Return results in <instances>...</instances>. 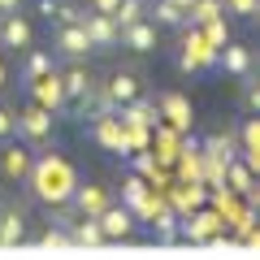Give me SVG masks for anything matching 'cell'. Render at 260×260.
<instances>
[{
  "label": "cell",
  "mask_w": 260,
  "mask_h": 260,
  "mask_svg": "<svg viewBox=\"0 0 260 260\" xmlns=\"http://www.w3.org/2000/svg\"><path fill=\"white\" fill-rule=\"evenodd\" d=\"M30 182H35V200H44V204L61 208L70 204V195H74V169L65 165L61 156H44V160H30Z\"/></svg>",
  "instance_id": "6da1fadb"
},
{
  "label": "cell",
  "mask_w": 260,
  "mask_h": 260,
  "mask_svg": "<svg viewBox=\"0 0 260 260\" xmlns=\"http://www.w3.org/2000/svg\"><path fill=\"white\" fill-rule=\"evenodd\" d=\"M95 221H100L104 243H126L130 230H135V217H130L126 204H104L100 213H95Z\"/></svg>",
  "instance_id": "7a4b0ae2"
},
{
  "label": "cell",
  "mask_w": 260,
  "mask_h": 260,
  "mask_svg": "<svg viewBox=\"0 0 260 260\" xmlns=\"http://www.w3.org/2000/svg\"><path fill=\"white\" fill-rule=\"evenodd\" d=\"M52 117H56V113H48L44 104H26V109L18 113V126H13V130H18L26 143H44L48 135H52Z\"/></svg>",
  "instance_id": "3957f363"
},
{
  "label": "cell",
  "mask_w": 260,
  "mask_h": 260,
  "mask_svg": "<svg viewBox=\"0 0 260 260\" xmlns=\"http://www.w3.org/2000/svg\"><path fill=\"white\" fill-rule=\"evenodd\" d=\"M52 48H56L61 56H70V61H83L87 52H95V48H91V39H87V30H83V22H70V26H61V22H56Z\"/></svg>",
  "instance_id": "277c9868"
},
{
  "label": "cell",
  "mask_w": 260,
  "mask_h": 260,
  "mask_svg": "<svg viewBox=\"0 0 260 260\" xmlns=\"http://www.w3.org/2000/svg\"><path fill=\"white\" fill-rule=\"evenodd\" d=\"M100 87V95L113 104V109H121L126 100H135V95L143 91V83H139V74H130V70H117V74H109L104 83H95Z\"/></svg>",
  "instance_id": "5b68a950"
},
{
  "label": "cell",
  "mask_w": 260,
  "mask_h": 260,
  "mask_svg": "<svg viewBox=\"0 0 260 260\" xmlns=\"http://www.w3.org/2000/svg\"><path fill=\"white\" fill-rule=\"evenodd\" d=\"M156 30L160 26H152L148 18H139V22H130V26L117 30V44L130 48V52H139V56H148V52H156V39H160Z\"/></svg>",
  "instance_id": "8992f818"
},
{
  "label": "cell",
  "mask_w": 260,
  "mask_h": 260,
  "mask_svg": "<svg viewBox=\"0 0 260 260\" xmlns=\"http://www.w3.org/2000/svg\"><path fill=\"white\" fill-rule=\"evenodd\" d=\"M30 148L26 143H5L0 148V178H9V182H22V178L30 174Z\"/></svg>",
  "instance_id": "52a82bcc"
},
{
  "label": "cell",
  "mask_w": 260,
  "mask_h": 260,
  "mask_svg": "<svg viewBox=\"0 0 260 260\" xmlns=\"http://www.w3.org/2000/svg\"><path fill=\"white\" fill-rule=\"evenodd\" d=\"M30 91H35V104H44L48 113H61L65 109V91H61V74H56V70L30 78Z\"/></svg>",
  "instance_id": "ba28073f"
},
{
  "label": "cell",
  "mask_w": 260,
  "mask_h": 260,
  "mask_svg": "<svg viewBox=\"0 0 260 260\" xmlns=\"http://www.w3.org/2000/svg\"><path fill=\"white\" fill-rule=\"evenodd\" d=\"M83 30L87 39H91V48H100V52H109V48H117V26H113L109 13H83Z\"/></svg>",
  "instance_id": "9c48e42d"
},
{
  "label": "cell",
  "mask_w": 260,
  "mask_h": 260,
  "mask_svg": "<svg viewBox=\"0 0 260 260\" xmlns=\"http://www.w3.org/2000/svg\"><path fill=\"white\" fill-rule=\"evenodd\" d=\"M0 48H30V22L18 9L0 13Z\"/></svg>",
  "instance_id": "30bf717a"
},
{
  "label": "cell",
  "mask_w": 260,
  "mask_h": 260,
  "mask_svg": "<svg viewBox=\"0 0 260 260\" xmlns=\"http://www.w3.org/2000/svg\"><path fill=\"white\" fill-rule=\"evenodd\" d=\"M61 91H65V100H87V95L95 91V74L87 65H70L61 74Z\"/></svg>",
  "instance_id": "8fae6325"
},
{
  "label": "cell",
  "mask_w": 260,
  "mask_h": 260,
  "mask_svg": "<svg viewBox=\"0 0 260 260\" xmlns=\"http://www.w3.org/2000/svg\"><path fill=\"white\" fill-rule=\"evenodd\" d=\"M221 225H225V221H221L217 213H195V217H186V221H182V230H178V234H182L186 243H208Z\"/></svg>",
  "instance_id": "7c38bea8"
},
{
  "label": "cell",
  "mask_w": 260,
  "mask_h": 260,
  "mask_svg": "<svg viewBox=\"0 0 260 260\" xmlns=\"http://www.w3.org/2000/svg\"><path fill=\"white\" fill-rule=\"evenodd\" d=\"M148 22H152V26L182 30L186 26V9H178L174 0H148Z\"/></svg>",
  "instance_id": "4fadbf2b"
},
{
  "label": "cell",
  "mask_w": 260,
  "mask_h": 260,
  "mask_svg": "<svg viewBox=\"0 0 260 260\" xmlns=\"http://www.w3.org/2000/svg\"><path fill=\"white\" fill-rule=\"evenodd\" d=\"M65 230H70V247H100V243H104L100 221H95V217H74Z\"/></svg>",
  "instance_id": "5bb4252c"
},
{
  "label": "cell",
  "mask_w": 260,
  "mask_h": 260,
  "mask_svg": "<svg viewBox=\"0 0 260 260\" xmlns=\"http://www.w3.org/2000/svg\"><path fill=\"white\" fill-rule=\"evenodd\" d=\"M22 239H26V213L22 208H0V247H13Z\"/></svg>",
  "instance_id": "9a60e30c"
},
{
  "label": "cell",
  "mask_w": 260,
  "mask_h": 260,
  "mask_svg": "<svg viewBox=\"0 0 260 260\" xmlns=\"http://www.w3.org/2000/svg\"><path fill=\"white\" fill-rule=\"evenodd\" d=\"M70 204L78 208V217H95L104 204H109V191H104V186H74Z\"/></svg>",
  "instance_id": "2e32d148"
},
{
  "label": "cell",
  "mask_w": 260,
  "mask_h": 260,
  "mask_svg": "<svg viewBox=\"0 0 260 260\" xmlns=\"http://www.w3.org/2000/svg\"><path fill=\"white\" fill-rule=\"evenodd\" d=\"M251 174H256V169L247 165V160H225V186H230L234 195H243V200H251V191H256V186H251Z\"/></svg>",
  "instance_id": "e0dca14e"
},
{
  "label": "cell",
  "mask_w": 260,
  "mask_h": 260,
  "mask_svg": "<svg viewBox=\"0 0 260 260\" xmlns=\"http://www.w3.org/2000/svg\"><path fill=\"white\" fill-rule=\"evenodd\" d=\"M221 70L234 78H247L251 74V48L243 44H221Z\"/></svg>",
  "instance_id": "ac0fdd59"
},
{
  "label": "cell",
  "mask_w": 260,
  "mask_h": 260,
  "mask_svg": "<svg viewBox=\"0 0 260 260\" xmlns=\"http://www.w3.org/2000/svg\"><path fill=\"white\" fill-rule=\"evenodd\" d=\"M48 70H56V61H52V52L48 48H26V65H22V78H39V74H48Z\"/></svg>",
  "instance_id": "d6986e66"
},
{
  "label": "cell",
  "mask_w": 260,
  "mask_h": 260,
  "mask_svg": "<svg viewBox=\"0 0 260 260\" xmlns=\"http://www.w3.org/2000/svg\"><path fill=\"white\" fill-rule=\"evenodd\" d=\"M113 18V26H130V22H139V18H148V0H117V9L109 13Z\"/></svg>",
  "instance_id": "ffe728a7"
},
{
  "label": "cell",
  "mask_w": 260,
  "mask_h": 260,
  "mask_svg": "<svg viewBox=\"0 0 260 260\" xmlns=\"http://www.w3.org/2000/svg\"><path fill=\"white\" fill-rule=\"evenodd\" d=\"M213 18H221V0H195L191 9H186V22H195V26H204Z\"/></svg>",
  "instance_id": "44dd1931"
},
{
  "label": "cell",
  "mask_w": 260,
  "mask_h": 260,
  "mask_svg": "<svg viewBox=\"0 0 260 260\" xmlns=\"http://www.w3.org/2000/svg\"><path fill=\"white\" fill-rule=\"evenodd\" d=\"M165 117L174 121L178 130H186V126H191V104H186L182 95H165Z\"/></svg>",
  "instance_id": "7402d4cb"
},
{
  "label": "cell",
  "mask_w": 260,
  "mask_h": 260,
  "mask_svg": "<svg viewBox=\"0 0 260 260\" xmlns=\"http://www.w3.org/2000/svg\"><path fill=\"white\" fill-rule=\"evenodd\" d=\"M152 225H156V239L160 243H178V239H182V234H178V217L165 213V208H156V221H152Z\"/></svg>",
  "instance_id": "603a6c76"
},
{
  "label": "cell",
  "mask_w": 260,
  "mask_h": 260,
  "mask_svg": "<svg viewBox=\"0 0 260 260\" xmlns=\"http://www.w3.org/2000/svg\"><path fill=\"white\" fill-rule=\"evenodd\" d=\"M135 169H139L143 178H152V182L160 186V165H156V156H135Z\"/></svg>",
  "instance_id": "cb8c5ba5"
},
{
  "label": "cell",
  "mask_w": 260,
  "mask_h": 260,
  "mask_svg": "<svg viewBox=\"0 0 260 260\" xmlns=\"http://www.w3.org/2000/svg\"><path fill=\"white\" fill-rule=\"evenodd\" d=\"M56 9H61V0H35V13H39L44 22H52V18H56Z\"/></svg>",
  "instance_id": "d4e9b609"
},
{
  "label": "cell",
  "mask_w": 260,
  "mask_h": 260,
  "mask_svg": "<svg viewBox=\"0 0 260 260\" xmlns=\"http://www.w3.org/2000/svg\"><path fill=\"white\" fill-rule=\"evenodd\" d=\"M13 126H18V113L0 109V139H9V135H13Z\"/></svg>",
  "instance_id": "484cf974"
},
{
  "label": "cell",
  "mask_w": 260,
  "mask_h": 260,
  "mask_svg": "<svg viewBox=\"0 0 260 260\" xmlns=\"http://www.w3.org/2000/svg\"><path fill=\"white\" fill-rule=\"evenodd\" d=\"M230 13H239V18H256V0H230Z\"/></svg>",
  "instance_id": "4316f807"
},
{
  "label": "cell",
  "mask_w": 260,
  "mask_h": 260,
  "mask_svg": "<svg viewBox=\"0 0 260 260\" xmlns=\"http://www.w3.org/2000/svg\"><path fill=\"white\" fill-rule=\"evenodd\" d=\"M243 109H251V113L260 109V91L251 87V78H247V87H243Z\"/></svg>",
  "instance_id": "83f0119b"
},
{
  "label": "cell",
  "mask_w": 260,
  "mask_h": 260,
  "mask_svg": "<svg viewBox=\"0 0 260 260\" xmlns=\"http://www.w3.org/2000/svg\"><path fill=\"white\" fill-rule=\"evenodd\" d=\"M91 9L95 13H113V9H117V0H91Z\"/></svg>",
  "instance_id": "f1b7e54d"
},
{
  "label": "cell",
  "mask_w": 260,
  "mask_h": 260,
  "mask_svg": "<svg viewBox=\"0 0 260 260\" xmlns=\"http://www.w3.org/2000/svg\"><path fill=\"white\" fill-rule=\"evenodd\" d=\"M13 9H22V0H0V13H13Z\"/></svg>",
  "instance_id": "f546056e"
},
{
  "label": "cell",
  "mask_w": 260,
  "mask_h": 260,
  "mask_svg": "<svg viewBox=\"0 0 260 260\" xmlns=\"http://www.w3.org/2000/svg\"><path fill=\"white\" fill-rule=\"evenodd\" d=\"M174 5H178V9H191V5H195V0H174Z\"/></svg>",
  "instance_id": "4dcf8cb0"
},
{
  "label": "cell",
  "mask_w": 260,
  "mask_h": 260,
  "mask_svg": "<svg viewBox=\"0 0 260 260\" xmlns=\"http://www.w3.org/2000/svg\"><path fill=\"white\" fill-rule=\"evenodd\" d=\"M0 208H5V200H0Z\"/></svg>",
  "instance_id": "1f68e13d"
}]
</instances>
